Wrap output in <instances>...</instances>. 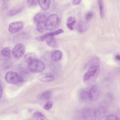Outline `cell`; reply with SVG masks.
Segmentation results:
<instances>
[{
	"label": "cell",
	"instance_id": "cell-3",
	"mask_svg": "<svg viewBox=\"0 0 120 120\" xmlns=\"http://www.w3.org/2000/svg\"><path fill=\"white\" fill-rule=\"evenodd\" d=\"M5 79L8 83L15 84L22 82L23 79L17 73L13 71L7 72L5 76Z\"/></svg>",
	"mask_w": 120,
	"mask_h": 120
},
{
	"label": "cell",
	"instance_id": "cell-7",
	"mask_svg": "<svg viewBox=\"0 0 120 120\" xmlns=\"http://www.w3.org/2000/svg\"><path fill=\"white\" fill-rule=\"evenodd\" d=\"M90 100H95L99 97L100 91L96 85L92 86L89 90Z\"/></svg>",
	"mask_w": 120,
	"mask_h": 120
},
{
	"label": "cell",
	"instance_id": "cell-33",
	"mask_svg": "<svg viewBox=\"0 0 120 120\" xmlns=\"http://www.w3.org/2000/svg\"><path fill=\"white\" fill-rule=\"evenodd\" d=\"M0 97H1L2 96V95L3 92V89L2 87L1 86V85L0 86Z\"/></svg>",
	"mask_w": 120,
	"mask_h": 120
},
{
	"label": "cell",
	"instance_id": "cell-26",
	"mask_svg": "<svg viewBox=\"0 0 120 120\" xmlns=\"http://www.w3.org/2000/svg\"><path fill=\"white\" fill-rule=\"evenodd\" d=\"M38 0H27V3L28 5L30 7L36 6L38 4Z\"/></svg>",
	"mask_w": 120,
	"mask_h": 120
},
{
	"label": "cell",
	"instance_id": "cell-29",
	"mask_svg": "<svg viewBox=\"0 0 120 120\" xmlns=\"http://www.w3.org/2000/svg\"><path fill=\"white\" fill-rule=\"evenodd\" d=\"M106 120H119L118 117L114 114H110L106 117Z\"/></svg>",
	"mask_w": 120,
	"mask_h": 120
},
{
	"label": "cell",
	"instance_id": "cell-27",
	"mask_svg": "<svg viewBox=\"0 0 120 120\" xmlns=\"http://www.w3.org/2000/svg\"><path fill=\"white\" fill-rule=\"evenodd\" d=\"M94 15V13L92 11H89L86 14V20L87 21H89L92 18Z\"/></svg>",
	"mask_w": 120,
	"mask_h": 120
},
{
	"label": "cell",
	"instance_id": "cell-23",
	"mask_svg": "<svg viewBox=\"0 0 120 120\" xmlns=\"http://www.w3.org/2000/svg\"><path fill=\"white\" fill-rule=\"evenodd\" d=\"M98 2L100 11V14L101 17L102 18L104 15V5L103 1L102 0H98Z\"/></svg>",
	"mask_w": 120,
	"mask_h": 120
},
{
	"label": "cell",
	"instance_id": "cell-14",
	"mask_svg": "<svg viewBox=\"0 0 120 120\" xmlns=\"http://www.w3.org/2000/svg\"><path fill=\"white\" fill-rule=\"evenodd\" d=\"M24 58L25 62L28 64L36 59L35 55L34 53H31L26 54L24 56Z\"/></svg>",
	"mask_w": 120,
	"mask_h": 120
},
{
	"label": "cell",
	"instance_id": "cell-6",
	"mask_svg": "<svg viewBox=\"0 0 120 120\" xmlns=\"http://www.w3.org/2000/svg\"><path fill=\"white\" fill-rule=\"evenodd\" d=\"M23 25V23L22 21L14 22L9 24L8 30L11 33H14L22 29Z\"/></svg>",
	"mask_w": 120,
	"mask_h": 120
},
{
	"label": "cell",
	"instance_id": "cell-25",
	"mask_svg": "<svg viewBox=\"0 0 120 120\" xmlns=\"http://www.w3.org/2000/svg\"><path fill=\"white\" fill-rule=\"evenodd\" d=\"M78 31L81 33L84 32L86 29V26L84 23L82 22H80L78 26Z\"/></svg>",
	"mask_w": 120,
	"mask_h": 120
},
{
	"label": "cell",
	"instance_id": "cell-32",
	"mask_svg": "<svg viewBox=\"0 0 120 120\" xmlns=\"http://www.w3.org/2000/svg\"><path fill=\"white\" fill-rule=\"evenodd\" d=\"M115 59L118 61H120V55L117 54L115 56Z\"/></svg>",
	"mask_w": 120,
	"mask_h": 120
},
{
	"label": "cell",
	"instance_id": "cell-1",
	"mask_svg": "<svg viewBox=\"0 0 120 120\" xmlns=\"http://www.w3.org/2000/svg\"><path fill=\"white\" fill-rule=\"evenodd\" d=\"M100 71L99 66H94L89 69L84 76L83 81L84 83L88 85L94 82L98 77Z\"/></svg>",
	"mask_w": 120,
	"mask_h": 120
},
{
	"label": "cell",
	"instance_id": "cell-18",
	"mask_svg": "<svg viewBox=\"0 0 120 120\" xmlns=\"http://www.w3.org/2000/svg\"><path fill=\"white\" fill-rule=\"evenodd\" d=\"M80 95L81 98L83 100L86 101L90 100L89 90L82 91L80 93Z\"/></svg>",
	"mask_w": 120,
	"mask_h": 120
},
{
	"label": "cell",
	"instance_id": "cell-19",
	"mask_svg": "<svg viewBox=\"0 0 120 120\" xmlns=\"http://www.w3.org/2000/svg\"><path fill=\"white\" fill-rule=\"evenodd\" d=\"M22 9V7H19L14 8L9 12L8 13V15L11 16L15 15L21 12Z\"/></svg>",
	"mask_w": 120,
	"mask_h": 120
},
{
	"label": "cell",
	"instance_id": "cell-13",
	"mask_svg": "<svg viewBox=\"0 0 120 120\" xmlns=\"http://www.w3.org/2000/svg\"><path fill=\"white\" fill-rule=\"evenodd\" d=\"M50 1L49 0H38V4L43 10L46 11L48 10L50 4Z\"/></svg>",
	"mask_w": 120,
	"mask_h": 120
},
{
	"label": "cell",
	"instance_id": "cell-9",
	"mask_svg": "<svg viewBox=\"0 0 120 120\" xmlns=\"http://www.w3.org/2000/svg\"><path fill=\"white\" fill-rule=\"evenodd\" d=\"M64 32V31L63 30L59 29L55 31L48 33L39 36L38 38V39L40 41H42L50 37L53 36L63 33Z\"/></svg>",
	"mask_w": 120,
	"mask_h": 120
},
{
	"label": "cell",
	"instance_id": "cell-35",
	"mask_svg": "<svg viewBox=\"0 0 120 120\" xmlns=\"http://www.w3.org/2000/svg\"><path fill=\"white\" fill-rule=\"evenodd\" d=\"M76 21L75 20H73L70 23L71 24L72 26H73L75 23Z\"/></svg>",
	"mask_w": 120,
	"mask_h": 120
},
{
	"label": "cell",
	"instance_id": "cell-21",
	"mask_svg": "<svg viewBox=\"0 0 120 120\" xmlns=\"http://www.w3.org/2000/svg\"><path fill=\"white\" fill-rule=\"evenodd\" d=\"M51 92L50 91H47L43 93L40 96V98L43 100H47L50 98Z\"/></svg>",
	"mask_w": 120,
	"mask_h": 120
},
{
	"label": "cell",
	"instance_id": "cell-8",
	"mask_svg": "<svg viewBox=\"0 0 120 120\" xmlns=\"http://www.w3.org/2000/svg\"><path fill=\"white\" fill-rule=\"evenodd\" d=\"M82 120H92L93 115V110L90 108L84 109L82 113Z\"/></svg>",
	"mask_w": 120,
	"mask_h": 120
},
{
	"label": "cell",
	"instance_id": "cell-15",
	"mask_svg": "<svg viewBox=\"0 0 120 120\" xmlns=\"http://www.w3.org/2000/svg\"><path fill=\"white\" fill-rule=\"evenodd\" d=\"M34 120H49L41 112L39 111H36L33 114Z\"/></svg>",
	"mask_w": 120,
	"mask_h": 120
},
{
	"label": "cell",
	"instance_id": "cell-31",
	"mask_svg": "<svg viewBox=\"0 0 120 120\" xmlns=\"http://www.w3.org/2000/svg\"><path fill=\"white\" fill-rule=\"evenodd\" d=\"M81 0H74L73 1V3L74 5H78L80 4L81 2Z\"/></svg>",
	"mask_w": 120,
	"mask_h": 120
},
{
	"label": "cell",
	"instance_id": "cell-28",
	"mask_svg": "<svg viewBox=\"0 0 120 120\" xmlns=\"http://www.w3.org/2000/svg\"><path fill=\"white\" fill-rule=\"evenodd\" d=\"M52 101H48L44 105L43 107L46 110H49L52 107Z\"/></svg>",
	"mask_w": 120,
	"mask_h": 120
},
{
	"label": "cell",
	"instance_id": "cell-12",
	"mask_svg": "<svg viewBox=\"0 0 120 120\" xmlns=\"http://www.w3.org/2000/svg\"><path fill=\"white\" fill-rule=\"evenodd\" d=\"M99 61L97 58H94L89 61L85 66L86 69H89L90 68L96 66H99Z\"/></svg>",
	"mask_w": 120,
	"mask_h": 120
},
{
	"label": "cell",
	"instance_id": "cell-4",
	"mask_svg": "<svg viewBox=\"0 0 120 120\" xmlns=\"http://www.w3.org/2000/svg\"><path fill=\"white\" fill-rule=\"evenodd\" d=\"M29 64V68L30 71L33 72H39L43 71L45 66L42 61L36 59L32 61Z\"/></svg>",
	"mask_w": 120,
	"mask_h": 120
},
{
	"label": "cell",
	"instance_id": "cell-11",
	"mask_svg": "<svg viewBox=\"0 0 120 120\" xmlns=\"http://www.w3.org/2000/svg\"><path fill=\"white\" fill-rule=\"evenodd\" d=\"M62 52L60 50H56L53 52L51 55V59L54 61H57L61 58Z\"/></svg>",
	"mask_w": 120,
	"mask_h": 120
},
{
	"label": "cell",
	"instance_id": "cell-5",
	"mask_svg": "<svg viewBox=\"0 0 120 120\" xmlns=\"http://www.w3.org/2000/svg\"><path fill=\"white\" fill-rule=\"evenodd\" d=\"M25 51V49L24 45L22 44L19 43L14 47L12 53L14 58L19 59L24 55Z\"/></svg>",
	"mask_w": 120,
	"mask_h": 120
},
{
	"label": "cell",
	"instance_id": "cell-17",
	"mask_svg": "<svg viewBox=\"0 0 120 120\" xmlns=\"http://www.w3.org/2000/svg\"><path fill=\"white\" fill-rule=\"evenodd\" d=\"M46 41L48 45L51 47H56L57 46V43L53 36L47 38Z\"/></svg>",
	"mask_w": 120,
	"mask_h": 120
},
{
	"label": "cell",
	"instance_id": "cell-2",
	"mask_svg": "<svg viewBox=\"0 0 120 120\" xmlns=\"http://www.w3.org/2000/svg\"><path fill=\"white\" fill-rule=\"evenodd\" d=\"M59 21V18L57 15L55 14L50 15L45 21L46 29L50 30L54 29L57 26Z\"/></svg>",
	"mask_w": 120,
	"mask_h": 120
},
{
	"label": "cell",
	"instance_id": "cell-20",
	"mask_svg": "<svg viewBox=\"0 0 120 120\" xmlns=\"http://www.w3.org/2000/svg\"><path fill=\"white\" fill-rule=\"evenodd\" d=\"M55 78L54 76L52 75H45L40 78L39 79L43 82H47L53 80Z\"/></svg>",
	"mask_w": 120,
	"mask_h": 120
},
{
	"label": "cell",
	"instance_id": "cell-10",
	"mask_svg": "<svg viewBox=\"0 0 120 120\" xmlns=\"http://www.w3.org/2000/svg\"><path fill=\"white\" fill-rule=\"evenodd\" d=\"M104 108L101 107L99 109H95L93 110L94 117V120H100L101 116L105 112Z\"/></svg>",
	"mask_w": 120,
	"mask_h": 120
},
{
	"label": "cell",
	"instance_id": "cell-30",
	"mask_svg": "<svg viewBox=\"0 0 120 120\" xmlns=\"http://www.w3.org/2000/svg\"><path fill=\"white\" fill-rule=\"evenodd\" d=\"M67 26L68 28L70 30H73V26L70 23H68L67 24Z\"/></svg>",
	"mask_w": 120,
	"mask_h": 120
},
{
	"label": "cell",
	"instance_id": "cell-22",
	"mask_svg": "<svg viewBox=\"0 0 120 120\" xmlns=\"http://www.w3.org/2000/svg\"><path fill=\"white\" fill-rule=\"evenodd\" d=\"M36 29L37 31L40 32H44L46 29L45 22H42L37 23Z\"/></svg>",
	"mask_w": 120,
	"mask_h": 120
},
{
	"label": "cell",
	"instance_id": "cell-34",
	"mask_svg": "<svg viewBox=\"0 0 120 120\" xmlns=\"http://www.w3.org/2000/svg\"><path fill=\"white\" fill-rule=\"evenodd\" d=\"M73 19V18L72 17H69L67 21L68 22H71Z\"/></svg>",
	"mask_w": 120,
	"mask_h": 120
},
{
	"label": "cell",
	"instance_id": "cell-24",
	"mask_svg": "<svg viewBox=\"0 0 120 120\" xmlns=\"http://www.w3.org/2000/svg\"><path fill=\"white\" fill-rule=\"evenodd\" d=\"M1 54L5 57L9 56L11 53V50L8 47H5L3 48L1 50Z\"/></svg>",
	"mask_w": 120,
	"mask_h": 120
},
{
	"label": "cell",
	"instance_id": "cell-16",
	"mask_svg": "<svg viewBox=\"0 0 120 120\" xmlns=\"http://www.w3.org/2000/svg\"><path fill=\"white\" fill-rule=\"evenodd\" d=\"M34 20L35 22L37 23L45 22L46 20L45 15L42 13H39L36 14L34 17Z\"/></svg>",
	"mask_w": 120,
	"mask_h": 120
}]
</instances>
